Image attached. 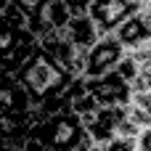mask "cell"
Masks as SVG:
<instances>
[{"instance_id":"cell-11","label":"cell","mask_w":151,"mask_h":151,"mask_svg":"<svg viewBox=\"0 0 151 151\" xmlns=\"http://www.w3.org/2000/svg\"><path fill=\"white\" fill-rule=\"evenodd\" d=\"M101 151H135V138H122L114 135L106 143H101Z\"/></svg>"},{"instance_id":"cell-13","label":"cell","mask_w":151,"mask_h":151,"mask_svg":"<svg viewBox=\"0 0 151 151\" xmlns=\"http://www.w3.org/2000/svg\"><path fill=\"white\" fill-rule=\"evenodd\" d=\"M64 5H66L72 13H85L88 5H90V0H64Z\"/></svg>"},{"instance_id":"cell-2","label":"cell","mask_w":151,"mask_h":151,"mask_svg":"<svg viewBox=\"0 0 151 151\" xmlns=\"http://www.w3.org/2000/svg\"><path fill=\"white\" fill-rule=\"evenodd\" d=\"M122 45L114 40V35H101L96 45L82 56V80H98L114 72V66L122 58Z\"/></svg>"},{"instance_id":"cell-8","label":"cell","mask_w":151,"mask_h":151,"mask_svg":"<svg viewBox=\"0 0 151 151\" xmlns=\"http://www.w3.org/2000/svg\"><path fill=\"white\" fill-rule=\"evenodd\" d=\"M42 16H45V21L53 32H61L66 27V21L72 19V11L64 5V0H48L45 8H42Z\"/></svg>"},{"instance_id":"cell-14","label":"cell","mask_w":151,"mask_h":151,"mask_svg":"<svg viewBox=\"0 0 151 151\" xmlns=\"http://www.w3.org/2000/svg\"><path fill=\"white\" fill-rule=\"evenodd\" d=\"M5 74H8V69H5V61H3V58H0V80H3V77H5Z\"/></svg>"},{"instance_id":"cell-1","label":"cell","mask_w":151,"mask_h":151,"mask_svg":"<svg viewBox=\"0 0 151 151\" xmlns=\"http://www.w3.org/2000/svg\"><path fill=\"white\" fill-rule=\"evenodd\" d=\"M19 85H21V90L27 93V98H29V109H35L45 96H50V93H56V90H61L72 77H66L64 72H61V66L53 61V58H48L45 53H35V56H29L13 74H11Z\"/></svg>"},{"instance_id":"cell-6","label":"cell","mask_w":151,"mask_h":151,"mask_svg":"<svg viewBox=\"0 0 151 151\" xmlns=\"http://www.w3.org/2000/svg\"><path fill=\"white\" fill-rule=\"evenodd\" d=\"M61 32H64V37L72 42V48L80 50L82 56H85V53L96 45V40L101 37L88 13H72V19L66 21V27H64Z\"/></svg>"},{"instance_id":"cell-7","label":"cell","mask_w":151,"mask_h":151,"mask_svg":"<svg viewBox=\"0 0 151 151\" xmlns=\"http://www.w3.org/2000/svg\"><path fill=\"white\" fill-rule=\"evenodd\" d=\"M27 111H29L27 93L11 74H5L0 80V114H27Z\"/></svg>"},{"instance_id":"cell-3","label":"cell","mask_w":151,"mask_h":151,"mask_svg":"<svg viewBox=\"0 0 151 151\" xmlns=\"http://www.w3.org/2000/svg\"><path fill=\"white\" fill-rule=\"evenodd\" d=\"M135 11H138V5L133 0H90V5H88L85 13L96 24L98 35H111Z\"/></svg>"},{"instance_id":"cell-15","label":"cell","mask_w":151,"mask_h":151,"mask_svg":"<svg viewBox=\"0 0 151 151\" xmlns=\"http://www.w3.org/2000/svg\"><path fill=\"white\" fill-rule=\"evenodd\" d=\"M8 5H11V0H0V11H3V8H8Z\"/></svg>"},{"instance_id":"cell-10","label":"cell","mask_w":151,"mask_h":151,"mask_svg":"<svg viewBox=\"0 0 151 151\" xmlns=\"http://www.w3.org/2000/svg\"><path fill=\"white\" fill-rule=\"evenodd\" d=\"M127 90H130V93H151V69L138 72V74L127 82Z\"/></svg>"},{"instance_id":"cell-9","label":"cell","mask_w":151,"mask_h":151,"mask_svg":"<svg viewBox=\"0 0 151 151\" xmlns=\"http://www.w3.org/2000/svg\"><path fill=\"white\" fill-rule=\"evenodd\" d=\"M21 32L24 29H19V27H13V24L0 19V58H8L16 50V45L21 40Z\"/></svg>"},{"instance_id":"cell-4","label":"cell","mask_w":151,"mask_h":151,"mask_svg":"<svg viewBox=\"0 0 151 151\" xmlns=\"http://www.w3.org/2000/svg\"><path fill=\"white\" fill-rule=\"evenodd\" d=\"M111 35L122 45V50H133L138 45H149L151 42V5H143L135 13H130Z\"/></svg>"},{"instance_id":"cell-12","label":"cell","mask_w":151,"mask_h":151,"mask_svg":"<svg viewBox=\"0 0 151 151\" xmlns=\"http://www.w3.org/2000/svg\"><path fill=\"white\" fill-rule=\"evenodd\" d=\"M45 3H48V0H11V5H13L21 16H29V13L42 11V8H45Z\"/></svg>"},{"instance_id":"cell-5","label":"cell","mask_w":151,"mask_h":151,"mask_svg":"<svg viewBox=\"0 0 151 151\" xmlns=\"http://www.w3.org/2000/svg\"><path fill=\"white\" fill-rule=\"evenodd\" d=\"M85 90L90 93V98L98 106H125L127 96H130L127 82L119 80L114 72L106 77H98V80H85Z\"/></svg>"}]
</instances>
